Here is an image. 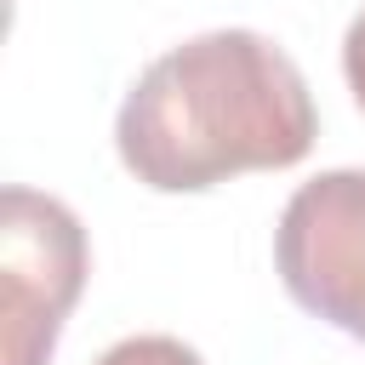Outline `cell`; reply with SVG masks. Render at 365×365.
Instances as JSON below:
<instances>
[{"label":"cell","instance_id":"7a4b0ae2","mask_svg":"<svg viewBox=\"0 0 365 365\" xmlns=\"http://www.w3.org/2000/svg\"><path fill=\"white\" fill-rule=\"evenodd\" d=\"M91 251L80 217L34 188L0 194V354L6 365H46L68 308L80 302Z\"/></svg>","mask_w":365,"mask_h":365},{"label":"cell","instance_id":"277c9868","mask_svg":"<svg viewBox=\"0 0 365 365\" xmlns=\"http://www.w3.org/2000/svg\"><path fill=\"white\" fill-rule=\"evenodd\" d=\"M97 365H205V359L188 342H177V336H125Z\"/></svg>","mask_w":365,"mask_h":365},{"label":"cell","instance_id":"5b68a950","mask_svg":"<svg viewBox=\"0 0 365 365\" xmlns=\"http://www.w3.org/2000/svg\"><path fill=\"white\" fill-rule=\"evenodd\" d=\"M342 74H348L354 103L365 108V11L354 17V29H348V40H342Z\"/></svg>","mask_w":365,"mask_h":365},{"label":"cell","instance_id":"3957f363","mask_svg":"<svg viewBox=\"0 0 365 365\" xmlns=\"http://www.w3.org/2000/svg\"><path fill=\"white\" fill-rule=\"evenodd\" d=\"M274 268L308 314L365 342V171H319L285 200Z\"/></svg>","mask_w":365,"mask_h":365},{"label":"cell","instance_id":"6da1fadb","mask_svg":"<svg viewBox=\"0 0 365 365\" xmlns=\"http://www.w3.org/2000/svg\"><path fill=\"white\" fill-rule=\"evenodd\" d=\"M319 137L302 68L251 29H211L154 57L120 103L114 143L154 194H200L240 171H285Z\"/></svg>","mask_w":365,"mask_h":365}]
</instances>
